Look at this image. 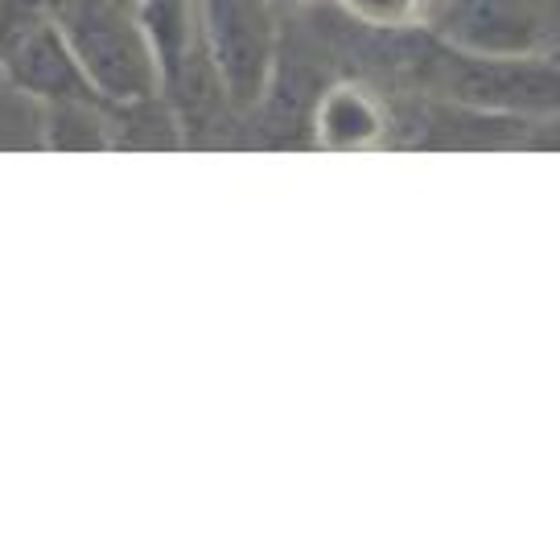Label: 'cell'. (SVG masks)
I'll return each mask as SVG.
<instances>
[{
    "label": "cell",
    "instance_id": "cell-10",
    "mask_svg": "<svg viewBox=\"0 0 560 560\" xmlns=\"http://www.w3.org/2000/svg\"><path fill=\"white\" fill-rule=\"evenodd\" d=\"M58 0H0V37L30 25V21H42L54 13Z\"/></svg>",
    "mask_w": 560,
    "mask_h": 560
},
{
    "label": "cell",
    "instance_id": "cell-7",
    "mask_svg": "<svg viewBox=\"0 0 560 560\" xmlns=\"http://www.w3.org/2000/svg\"><path fill=\"white\" fill-rule=\"evenodd\" d=\"M104 120L112 149H177V144H186V128L161 91L124 100V104H104Z\"/></svg>",
    "mask_w": 560,
    "mask_h": 560
},
{
    "label": "cell",
    "instance_id": "cell-11",
    "mask_svg": "<svg viewBox=\"0 0 560 560\" xmlns=\"http://www.w3.org/2000/svg\"><path fill=\"white\" fill-rule=\"evenodd\" d=\"M124 9H128V13H132V18H137L140 9H144V4H149V0H120Z\"/></svg>",
    "mask_w": 560,
    "mask_h": 560
},
{
    "label": "cell",
    "instance_id": "cell-9",
    "mask_svg": "<svg viewBox=\"0 0 560 560\" xmlns=\"http://www.w3.org/2000/svg\"><path fill=\"white\" fill-rule=\"evenodd\" d=\"M347 21L363 25L371 34H412L424 30L438 0H330Z\"/></svg>",
    "mask_w": 560,
    "mask_h": 560
},
{
    "label": "cell",
    "instance_id": "cell-1",
    "mask_svg": "<svg viewBox=\"0 0 560 560\" xmlns=\"http://www.w3.org/2000/svg\"><path fill=\"white\" fill-rule=\"evenodd\" d=\"M417 83L438 91L441 100L499 116H560V67L536 54L520 58H490V54H462L433 46L412 54Z\"/></svg>",
    "mask_w": 560,
    "mask_h": 560
},
{
    "label": "cell",
    "instance_id": "cell-8",
    "mask_svg": "<svg viewBox=\"0 0 560 560\" xmlns=\"http://www.w3.org/2000/svg\"><path fill=\"white\" fill-rule=\"evenodd\" d=\"M42 149H112L104 104H46Z\"/></svg>",
    "mask_w": 560,
    "mask_h": 560
},
{
    "label": "cell",
    "instance_id": "cell-2",
    "mask_svg": "<svg viewBox=\"0 0 560 560\" xmlns=\"http://www.w3.org/2000/svg\"><path fill=\"white\" fill-rule=\"evenodd\" d=\"M54 21L104 104L161 91V67L140 21L120 0H58Z\"/></svg>",
    "mask_w": 560,
    "mask_h": 560
},
{
    "label": "cell",
    "instance_id": "cell-3",
    "mask_svg": "<svg viewBox=\"0 0 560 560\" xmlns=\"http://www.w3.org/2000/svg\"><path fill=\"white\" fill-rule=\"evenodd\" d=\"M194 30L231 112H256L280 58L277 0H194Z\"/></svg>",
    "mask_w": 560,
    "mask_h": 560
},
{
    "label": "cell",
    "instance_id": "cell-5",
    "mask_svg": "<svg viewBox=\"0 0 560 560\" xmlns=\"http://www.w3.org/2000/svg\"><path fill=\"white\" fill-rule=\"evenodd\" d=\"M0 70L9 88L30 95L34 104H104L83 74L74 50L54 18L30 21L0 37Z\"/></svg>",
    "mask_w": 560,
    "mask_h": 560
},
{
    "label": "cell",
    "instance_id": "cell-4",
    "mask_svg": "<svg viewBox=\"0 0 560 560\" xmlns=\"http://www.w3.org/2000/svg\"><path fill=\"white\" fill-rule=\"evenodd\" d=\"M429 30L462 54H540L552 37V0H438Z\"/></svg>",
    "mask_w": 560,
    "mask_h": 560
},
{
    "label": "cell",
    "instance_id": "cell-12",
    "mask_svg": "<svg viewBox=\"0 0 560 560\" xmlns=\"http://www.w3.org/2000/svg\"><path fill=\"white\" fill-rule=\"evenodd\" d=\"M277 4H310V0H277Z\"/></svg>",
    "mask_w": 560,
    "mask_h": 560
},
{
    "label": "cell",
    "instance_id": "cell-6",
    "mask_svg": "<svg viewBox=\"0 0 560 560\" xmlns=\"http://www.w3.org/2000/svg\"><path fill=\"white\" fill-rule=\"evenodd\" d=\"M392 107L363 83H334L317 91L310 112V137L322 149H375L392 140Z\"/></svg>",
    "mask_w": 560,
    "mask_h": 560
}]
</instances>
